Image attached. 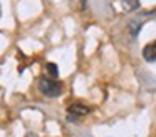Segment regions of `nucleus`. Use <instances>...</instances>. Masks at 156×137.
<instances>
[{"instance_id": "nucleus-1", "label": "nucleus", "mask_w": 156, "mask_h": 137, "mask_svg": "<svg viewBox=\"0 0 156 137\" xmlns=\"http://www.w3.org/2000/svg\"><path fill=\"white\" fill-rule=\"evenodd\" d=\"M37 87L45 97H59L62 94V84L51 77H41L37 80Z\"/></svg>"}, {"instance_id": "nucleus-2", "label": "nucleus", "mask_w": 156, "mask_h": 137, "mask_svg": "<svg viewBox=\"0 0 156 137\" xmlns=\"http://www.w3.org/2000/svg\"><path fill=\"white\" fill-rule=\"evenodd\" d=\"M89 110H91V109H89V107L86 105L84 102H74V104H71V105L67 107V114H69L67 119H69V120L81 119V117L87 115Z\"/></svg>"}, {"instance_id": "nucleus-3", "label": "nucleus", "mask_w": 156, "mask_h": 137, "mask_svg": "<svg viewBox=\"0 0 156 137\" xmlns=\"http://www.w3.org/2000/svg\"><path fill=\"white\" fill-rule=\"evenodd\" d=\"M143 59L149 63L156 62V40H153V42L144 45V49H143Z\"/></svg>"}, {"instance_id": "nucleus-4", "label": "nucleus", "mask_w": 156, "mask_h": 137, "mask_svg": "<svg viewBox=\"0 0 156 137\" xmlns=\"http://www.w3.org/2000/svg\"><path fill=\"white\" fill-rule=\"evenodd\" d=\"M45 72L49 74V77H51V79H57V77H59V69H57V65H55L54 62L45 63Z\"/></svg>"}, {"instance_id": "nucleus-5", "label": "nucleus", "mask_w": 156, "mask_h": 137, "mask_svg": "<svg viewBox=\"0 0 156 137\" xmlns=\"http://www.w3.org/2000/svg\"><path fill=\"white\" fill-rule=\"evenodd\" d=\"M121 5L124 10H136L139 9V0H121Z\"/></svg>"}, {"instance_id": "nucleus-6", "label": "nucleus", "mask_w": 156, "mask_h": 137, "mask_svg": "<svg viewBox=\"0 0 156 137\" xmlns=\"http://www.w3.org/2000/svg\"><path fill=\"white\" fill-rule=\"evenodd\" d=\"M0 15H2V10H0Z\"/></svg>"}]
</instances>
